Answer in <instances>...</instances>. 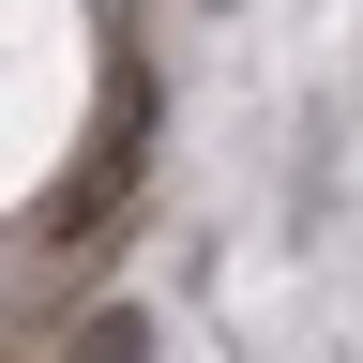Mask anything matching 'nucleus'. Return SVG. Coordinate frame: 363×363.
Masks as SVG:
<instances>
[{"mask_svg":"<svg viewBox=\"0 0 363 363\" xmlns=\"http://www.w3.org/2000/svg\"><path fill=\"white\" fill-rule=\"evenodd\" d=\"M136 167H152V76H106V121H91V152L61 167V197H45V242H61V257H106Z\"/></svg>","mask_w":363,"mask_h":363,"instance_id":"nucleus-1","label":"nucleus"},{"mask_svg":"<svg viewBox=\"0 0 363 363\" xmlns=\"http://www.w3.org/2000/svg\"><path fill=\"white\" fill-rule=\"evenodd\" d=\"M61 363H152V303H91Z\"/></svg>","mask_w":363,"mask_h":363,"instance_id":"nucleus-2","label":"nucleus"}]
</instances>
